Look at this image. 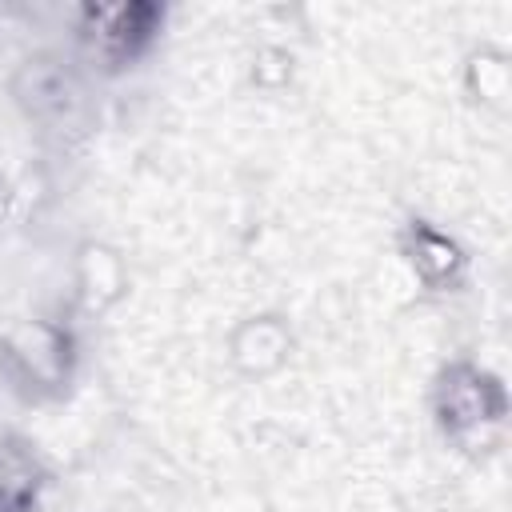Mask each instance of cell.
Listing matches in <instances>:
<instances>
[{"label": "cell", "instance_id": "8992f818", "mask_svg": "<svg viewBox=\"0 0 512 512\" xmlns=\"http://www.w3.org/2000/svg\"><path fill=\"white\" fill-rule=\"evenodd\" d=\"M16 100L36 124H60L72 120L80 108V80L68 60L60 56H28L24 68L16 72Z\"/></svg>", "mask_w": 512, "mask_h": 512}, {"label": "cell", "instance_id": "277c9868", "mask_svg": "<svg viewBox=\"0 0 512 512\" xmlns=\"http://www.w3.org/2000/svg\"><path fill=\"white\" fill-rule=\"evenodd\" d=\"M396 256L408 268V276L432 296H452L468 284V248L428 216H408L396 228Z\"/></svg>", "mask_w": 512, "mask_h": 512}, {"label": "cell", "instance_id": "6da1fadb", "mask_svg": "<svg viewBox=\"0 0 512 512\" xmlns=\"http://www.w3.org/2000/svg\"><path fill=\"white\" fill-rule=\"evenodd\" d=\"M84 344L64 312H32L0 328V388L24 408L64 404L76 388Z\"/></svg>", "mask_w": 512, "mask_h": 512}, {"label": "cell", "instance_id": "7a4b0ae2", "mask_svg": "<svg viewBox=\"0 0 512 512\" xmlns=\"http://www.w3.org/2000/svg\"><path fill=\"white\" fill-rule=\"evenodd\" d=\"M428 412L452 452L484 460L500 448L512 404L500 372L472 356H452L436 368L428 384Z\"/></svg>", "mask_w": 512, "mask_h": 512}, {"label": "cell", "instance_id": "52a82bcc", "mask_svg": "<svg viewBox=\"0 0 512 512\" xmlns=\"http://www.w3.org/2000/svg\"><path fill=\"white\" fill-rule=\"evenodd\" d=\"M52 484L40 448L20 432H0V512H36Z\"/></svg>", "mask_w": 512, "mask_h": 512}, {"label": "cell", "instance_id": "5b68a950", "mask_svg": "<svg viewBox=\"0 0 512 512\" xmlns=\"http://www.w3.org/2000/svg\"><path fill=\"white\" fill-rule=\"evenodd\" d=\"M292 348H296V336L280 312H252L224 340V356H228L232 372L244 380L276 376L292 360Z\"/></svg>", "mask_w": 512, "mask_h": 512}, {"label": "cell", "instance_id": "3957f363", "mask_svg": "<svg viewBox=\"0 0 512 512\" xmlns=\"http://www.w3.org/2000/svg\"><path fill=\"white\" fill-rule=\"evenodd\" d=\"M168 28V4L156 0H88L72 12V40L80 64L100 76H120L148 60Z\"/></svg>", "mask_w": 512, "mask_h": 512}, {"label": "cell", "instance_id": "ba28073f", "mask_svg": "<svg viewBox=\"0 0 512 512\" xmlns=\"http://www.w3.org/2000/svg\"><path fill=\"white\" fill-rule=\"evenodd\" d=\"M72 284H76V300L88 312H104L112 308L124 288H128V268L124 256L100 240H84L76 248V264H72Z\"/></svg>", "mask_w": 512, "mask_h": 512}, {"label": "cell", "instance_id": "9c48e42d", "mask_svg": "<svg viewBox=\"0 0 512 512\" xmlns=\"http://www.w3.org/2000/svg\"><path fill=\"white\" fill-rule=\"evenodd\" d=\"M464 92L476 108L488 112H504L508 108V92H512V68H508V52L492 48V44H476L464 56Z\"/></svg>", "mask_w": 512, "mask_h": 512}]
</instances>
